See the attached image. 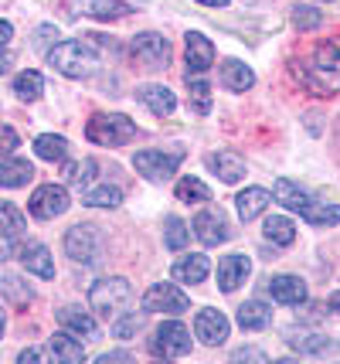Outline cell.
<instances>
[{"instance_id": "1", "label": "cell", "mask_w": 340, "mask_h": 364, "mask_svg": "<svg viewBox=\"0 0 340 364\" xmlns=\"http://www.w3.org/2000/svg\"><path fill=\"white\" fill-rule=\"evenodd\" d=\"M296 75H300V82L307 85L309 92H317V95L340 92V45L337 41L317 45L309 51V58L300 62Z\"/></svg>"}, {"instance_id": "2", "label": "cell", "mask_w": 340, "mask_h": 364, "mask_svg": "<svg viewBox=\"0 0 340 364\" xmlns=\"http://www.w3.org/2000/svg\"><path fill=\"white\" fill-rule=\"evenodd\" d=\"M48 62L55 65V72H62L65 79H85L96 72L99 58L92 55V48L82 41H58L48 51Z\"/></svg>"}, {"instance_id": "3", "label": "cell", "mask_w": 340, "mask_h": 364, "mask_svg": "<svg viewBox=\"0 0 340 364\" xmlns=\"http://www.w3.org/2000/svg\"><path fill=\"white\" fill-rule=\"evenodd\" d=\"M133 300V286L130 279H123V276H109V279H99L92 289H89V306L96 310L99 317L106 320H116L123 310H126V303Z\"/></svg>"}, {"instance_id": "4", "label": "cell", "mask_w": 340, "mask_h": 364, "mask_svg": "<svg viewBox=\"0 0 340 364\" xmlns=\"http://www.w3.org/2000/svg\"><path fill=\"white\" fill-rule=\"evenodd\" d=\"M85 136L96 143V146H123V143H130L136 136V123H133L130 116H123V112H99L89 119V127H85Z\"/></svg>"}, {"instance_id": "5", "label": "cell", "mask_w": 340, "mask_h": 364, "mask_svg": "<svg viewBox=\"0 0 340 364\" xmlns=\"http://www.w3.org/2000/svg\"><path fill=\"white\" fill-rule=\"evenodd\" d=\"M65 252L72 262H96L99 252H102V235H99L96 225L89 222L72 225L65 235Z\"/></svg>"}, {"instance_id": "6", "label": "cell", "mask_w": 340, "mask_h": 364, "mask_svg": "<svg viewBox=\"0 0 340 364\" xmlns=\"http://www.w3.org/2000/svg\"><path fill=\"white\" fill-rule=\"evenodd\" d=\"M187 350H191V333L177 320L160 323L157 333L150 337V354H157V358H184Z\"/></svg>"}, {"instance_id": "7", "label": "cell", "mask_w": 340, "mask_h": 364, "mask_svg": "<svg viewBox=\"0 0 340 364\" xmlns=\"http://www.w3.org/2000/svg\"><path fill=\"white\" fill-rule=\"evenodd\" d=\"M143 310L146 314H187L191 300L187 293L174 283H153L143 293Z\"/></svg>"}, {"instance_id": "8", "label": "cell", "mask_w": 340, "mask_h": 364, "mask_svg": "<svg viewBox=\"0 0 340 364\" xmlns=\"http://www.w3.org/2000/svg\"><path fill=\"white\" fill-rule=\"evenodd\" d=\"M180 150L174 154H163V150H140L136 157H133V167L146 177V181H170V177L177 174V164H180Z\"/></svg>"}, {"instance_id": "9", "label": "cell", "mask_w": 340, "mask_h": 364, "mask_svg": "<svg viewBox=\"0 0 340 364\" xmlns=\"http://www.w3.org/2000/svg\"><path fill=\"white\" fill-rule=\"evenodd\" d=\"M68 205H72V201H68V191L62 188V184H41V188L31 194V201H28L31 215L41 218V222H51V218L65 215Z\"/></svg>"}, {"instance_id": "10", "label": "cell", "mask_w": 340, "mask_h": 364, "mask_svg": "<svg viewBox=\"0 0 340 364\" xmlns=\"http://www.w3.org/2000/svg\"><path fill=\"white\" fill-rule=\"evenodd\" d=\"M133 58L140 65H146V68H167L170 65V41L163 38V34H136L133 38Z\"/></svg>"}, {"instance_id": "11", "label": "cell", "mask_w": 340, "mask_h": 364, "mask_svg": "<svg viewBox=\"0 0 340 364\" xmlns=\"http://www.w3.org/2000/svg\"><path fill=\"white\" fill-rule=\"evenodd\" d=\"M194 235L204 242V245H221L231 238V228H228V218L221 208H208V211H201L194 218Z\"/></svg>"}, {"instance_id": "12", "label": "cell", "mask_w": 340, "mask_h": 364, "mask_svg": "<svg viewBox=\"0 0 340 364\" xmlns=\"http://www.w3.org/2000/svg\"><path fill=\"white\" fill-rule=\"evenodd\" d=\"M228 331H231V323L221 310H201L194 317V333L201 337V344H225L228 341Z\"/></svg>"}, {"instance_id": "13", "label": "cell", "mask_w": 340, "mask_h": 364, "mask_svg": "<svg viewBox=\"0 0 340 364\" xmlns=\"http://www.w3.org/2000/svg\"><path fill=\"white\" fill-rule=\"evenodd\" d=\"M248 272H252V262H248V255H225L221 262H218V286L225 289V293H235L238 286L248 279Z\"/></svg>"}, {"instance_id": "14", "label": "cell", "mask_w": 340, "mask_h": 364, "mask_svg": "<svg viewBox=\"0 0 340 364\" xmlns=\"http://www.w3.org/2000/svg\"><path fill=\"white\" fill-rule=\"evenodd\" d=\"M211 65H214V45H211L204 34L191 31L187 34V75L191 72L201 75V72H208Z\"/></svg>"}, {"instance_id": "15", "label": "cell", "mask_w": 340, "mask_h": 364, "mask_svg": "<svg viewBox=\"0 0 340 364\" xmlns=\"http://www.w3.org/2000/svg\"><path fill=\"white\" fill-rule=\"evenodd\" d=\"M269 293L275 303H286V306H300L307 300V283L300 276H273L269 279Z\"/></svg>"}, {"instance_id": "16", "label": "cell", "mask_w": 340, "mask_h": 364, "mask_svg": "<svg viewBox=\"0 0 340 364\" xmlns=\"http://www.w3.org/2000/svg\"><path fill=\"white\" fill-rule=\"evenodd\" d=\"M208 167L214 174L221 177L225 184H238L245 177V160L235 154V150H218V154H211L208 157Z\"/></svg>"}, {"instance_id": "17", "label": "cell", "mask_w": 340, "mask_h": 364, "mask_svg": "<svg viewBox=\"0 0 340 364\" xmlns=\"http://www.w3.org/2000/svg\"><path fill=\"white\" fill-rule=\"evenodd\" d=\"M136 95H140V102H143L153 116H170V112L177 109V99H174V92H170L167 85H140Z\"/></svg>"}, {"instance_id": "18", "label": "cell", "mask_w": 340, "mask_h": 364, "mask_svg": "<svg viewBox=\"0 0 340 364\" xmlns=\"http://www.w3.org/2000/svg\"><path fill=\"white\" fill-rule=\"evenodd\" d=\"M269 205H273V194L265 188H245L242 194L235 198V208H238V218H242V222H256Z\"/></svg>"}, {"instance_id": "19", "label": "cell", "mask_w": 340, "mask_h": 364, "mask_svg": "<svg viewBox=\"0 0 340 364\" xmlns=\"http://www.w3.org/2000/svg\"><path fill=\"white\" fill-rule=\"evenodd\" d=\"M21 266L34 276H41V279H51L55 276V262H51V252L41 245V242H31V245H24L21 249Z\"/></svg>"}, {"instance_id": "20", "label": "cell", "mask_w": 340, "mask_h": 364, "mask_svg": "<svg viewBox=\"0 0 340 364\" xmlns=\"http://www.w3.org/2000/svg\"><path fill=\"white\" fill-rule=\"evenodd\" d=\"M208 272H211L208 255L191 252V255H184L177 266H174V279H180V283H204V279H208Z\"/></svg>"}, {"instance_id": "21", "label": "cell", "mask_w": 340, "mask_h": 364, "mask_svg": "<svg viewBox=\"0 0 340 364\" xmlns=\"http://www.w3.org/2000/svg\"><path fill=\"white\" fill-rule=\"evenodd\" d=\"M273 323V310L262 300H248L238 306V327L242 331H265Z\"/></svg>"}, {"instance_id": "22", "label": "cell", "mask_w": 340, "mask_h": 364, "mask_svg": "<svg viewBox=\"0 0 340 364\" xmlns=\"http://www.w3.org/2000/svg\"><path fill=\"white\" fill-rule=\"evenodd\" d=\"M58 323H62L65 331L79 333V337L82 333H85V337H96L99 333V323L89 317L85 310H79V306H62V310H58Z\"/></svg>"}, {"instance_id": "23", "label": "cell", "mask_w": 340, "mask_h": 364, "mask_svg": "<svg viewBox=\"0 0 340 364\" xmlns=\"http://www.w3.org/2000/svg\"><path fill=\"white\" fill-rule=\"evenodd\" d=\"M221 82H225L231 92H245V89L256 85V75H252V68L242 65L238 58H228V62L221 65Z\"/></svg>"}, {"instance_id": "24", "label": "cell", "mask_w": 340, "mask_h": 364, "mask_svg": "<svg viewBox=\"0 0 340 364\" xmlns=\"http://www.w3.org/2000/svg\"><path fill=\"white\" fill-rule=\"evenodd\" d=\"M273 198L283 208H290V211H303V208L309 205V194H307V191L296 188V184H292V181H286V177H279V181H275Z\"/></svg>"}, {"instance_id": "25", "label": "cell", "mask_w": 340, "mask_h": 364, "mask_svg": "<svg viewBox=\"0 0 340 364\" xmlns=\"http://www.w3.org/2000/svg\"><path fill=\"white\" fill-rule=\"evenodd\" d=\"M34 177L28 160H0V188H24Z\"/></svg>"}, {"instance_id": "26", "label": "cell", "mask_w": 340, "mask_h": 364, "mask_svg": "<svg viewBox=\"0 0 340 364\" xmlns=\"http://www.w3.org/2000/svg\"><path fill=\"white\" fill-rule=\"evenodd\" d=\"M48 350L55 361H65V364H79L85 358V348H82L75 337H68V333H55L48 341Z\"/></svg>"}, {"instance_id": "27", "label": "cell", "mask_w": 340, "mask_h": 364, "mask_svg": "<svg viewBox=\"0 0 340 364\" xmlns=\"http://www.w3.org/2000/svg\"><path fill=\"white\" fill-rule=\"evenodd\" d=\"M34 154L41 160H51V164H62L68 157V140L65 136H55V133H45L34 140Z\"/></svg>"}, {"instance_id": "28", "label": "cell", "mask_w": 340, "mask_h": 364, "mask_svg": "<svg viewBox=\"0 0 340 364\" xmlns=\"http://www.w3.org/2000/svg\"><path fill=\"white\" fill-rule=\"evenodd\" d=\"M123 201V191L116 184H99V188H85L82 191V205L89 208H116Z\"/></svg>"}, {"instance_id": "29", "label": "cell", "mask_w": 340, "mask_h": 364, "mask_svg": "<svg viewBox=\"0 0 340 364\" xmlns=\"http://www.w3.org/2000/svg\"><path fill=\"white\" fill-rule=\"evenodd\" d=\"M14 92H17V99H24V102L41 99V92H45V79H41V72H21V75L14 79Z\"/></svg>"}, {"instance_id": "30", "label": "cell", "mask_w": 340, "mask_h": 364, "mask_svg": "<svg viewBox=\"0 0 340 364\" xmlns=\"http://www.w3.org/2000/svg\"><path fill=\"white\" fill-rule=\"evenodd\" d=\"M0 293H4L7 300L14 303V306H28V303L34 300L31 286L24 283L21 276H4V279H0Z\"/></svg>"}, {"instance_id": "31", "label": "cell", "mask_w": 340, "mask_h": 364, "mask_svg": "<svg viewBox=\"0 0 340 364\" xmlns=\"http://www.w3.org/2000/svg\"><path fill=\"white\" fill-rule=\"evenodd\" d=\"M24 228H28L24 215H21L11 201H0V232H4L7 238H21L24 235Z\"/></svg>"}, {"instance_id": "32", "label": "cell", "mask_w": 340, "mask_h": 364, "mask_svg": "<svg viewBox=\"0 0 340 364\" xmlns=\"http://www.w3.org/2000/svg\"><path fill=\"white\" fill-rule=\"evenodd\" d=\"M177 201H184V205H204V201H211V191L197 177H184V181H177Z\"/></svg>"}, {"instance_id": "33", "label": "cell", "mask_w": 340, "mask_h": 364, "mask_svg": "<svg viewBox=\"0 0 340 364\" xmlns=\"http://www.w3.org/2000/svg\"><path fill=\"white\" fill-rule=\"evenodd\" d=\"M309 225H317V228H327V225H340V205H313L309 201L303 211H300Z\"/></svg>"}, {"instance_id": "34", "label": "cell", "mask_w": 340, "mask_h": 364, "mask_svg": "<svg viewBox=\"0 0 340 364\" xmlns=\"http://www.w3.org/2000/svg\"><path fill=\"white\" fill-rule=\"evenodd\" d=\"M89 14L96 21H119V17L130 14V4L126 0H92L89 4Z\"/></svg>"}, {"instance_id": "35", "label": "cell", "mask_w": 340, "mask_h": 364, "mask_svg": "<svg viewBox=\"0 0 340 364\" xmlns=\"http://www.w3.org/2000/svg\"><path fill=\"white\" fill-rule=\"evenodd\" d=\"M187 92H191V109H194L197 116H208L211 112V85L208 82L187 75Z\"/></svg>"}, {"instance_id": "36", "label": "cell", "mask_w": 340, "mask_h": 364, "mask_svg": "<svg viewBox=\"0 0 340 364\" xmlns=\"http://www.w3.org/2000/svg\"><path fill=\"white\" fill-rule=\"evenodd\" d=\"M265 238L275 245H292L296 242V225L290 218H269L265 222Z\"/></svg>"}, {"instance_id": "37", "label": "cell", "mask_w": 340, "mask_h": 364, "mask_svg": "<svg viewBox=\"0 0 340 364\" xmlns=\"http://www.w3.org/2000/svg\"><path fill=\"white\" fill-rule=\"evenodd\" d=\"M92 177H96V160H82V164H68L65 167V181L72 188H89L92 184Z\"/></svg>"}, {"instance_id": "38", "label": "cell", "mask_w": 340, "mask_h": 364, "mask_svg": "<svg viewBox=\"0 0 340 364\" xmlns=\"http://www.w3.org/2000/svg\"><path fill=\"white\" fill-rule=\"evenodd\" d=\"M163 238H167V249H174V252H180V249L187 245V238H191V232H187V225L180 222V218H167Z\"/></svg>"}, {"instance_id": "39", "label": "cell", "mask_w": 340, "mask_h": 364, "mask_svg": "<svg viewBox=\"0 0 340 364\" xmlns=\"http://www.w3.org/2000/svg\"><path fill=\"white\" fill-rule=\"evenodd\" d=\"M292 24H296L300 31H313V28L324 24V14H320L317 7H296V11H292Z\"/></svg>"}, {"instance_id": "40", "label": "cell", "mask_w": 340, "mask_h": 364, "mask_svg": "<svg viewBox=\"0 0 340 364\" xmlns=\"http://www.w3.org/2000/svg\"><path fill=\"white\" fill-rule=\"evenodd\" d=\"M136 331H143V317H140V314H126V317L113 320V333L116 337H123V341H130Z\"/></svg>"}, {"instance_id": "41", "label": "cell", "mask_w": 340, "mask_h": 364, "mask_svg": "<svg viewBox=\"0 0 340 364\" xmlns=\"http://www.w3.org/2000/svg\"><path fill=\"white\" fill-rule=\"evenodd\" d=\"M290 344L296 350H313V354L330 350V341H327V337H317V333H300V337H290Z\"/></svg>"}, {"instance_id": "42", "label": "cell", "mask_w": 340, "mask_h": 364, "mask_svg": "<svg viewBox=\"0 0 340 364\" xmlns=\"http://www.w3.org/2000/svg\"><path fill=\"white\" fill-rule=\"evenodd\" d=\"M17 146H21V136H17L11 127H4V123H0V157H11Z\"/></svg>"}, {"instance_id": "43", "label": "cell", "mask_w": 340, "mask_h": 364, "mask_svg": "<svg viewBox=\"0 0 340 364\" xmlns=\"http://www.w3.org/2000/svg\"><path fill=\"white\" fill-rule=\"evenodd\" d=\"M48 45H58V31H55L51 24H45V28L34 31V48H38V51H48Z\"/></svg>"}, {"instance_id": "44", "label": "cell", "mask_w": 340, "mask_h": 364, "mask_svg": "<svg viewBox=\"0 0 340 364\" xmlns=\"http://www.w3.org/2000/svg\"><path fill=\"white\" fill-rule=\"evenodd\" d=\"M245 358H252V361H265V354H262V350H252V348L235 350V361H245Z\"/></svg>"}, {"instance_id": "45", "label": "cell", "mask_w": 340, "mask_h": 364, "mask_svg": "<svg viewBox=\"0 0 340 364\" xmlns=\"http://www.w3.org/2000/svg\"><path fill=\"white\" fill-rule=\"evenodd\" d=\"M11 38H14V28H11L7 21H0V48L11 45Z\"/></svg>"}, {"instance_id": "46", "label": "cell", "mask_w": 340, "mask_h": 364, "mask_svg": "<svg viewBox=\"0 0 340 364\" xmlns=\"http://www.w3.org/2000/svg\"><path fill=\"white\" fill-rule=\"evenodd\" d=\"M45 358H48V354H45V350H24V354H21V361L28 364V361H45Z\"/></svg>"}, {"instance_id": "47", "label": "cell", "mask_w": 340, "mask_h": 364, "mask_svg": "<svg viewBox=\"0 0 340 364\" xmlns=\"http://www.w3.org/2000/svg\"><path fill=\"white\" fill-rule=\"evenodd\" d=\"M330 310L340 317V293H334V296H330Z\"/></svg>"}, {"instance_id": "48", "label": "cell", "mask_w": 340, "mask_h": 364, "mask_svg": "<svg viewBox=\"0 0 340 364\" xmlns=\"http://www.w3.org/2000/svg\"><path fill=\"white\" fill-rule=\"evenodd\" d=\"M197 4H208V7H225L228 0H197Z\"/></svg>"}, {"instance_id": "49", "label": "cell", "mask_w": 340, "mask_h": 364, "mask_svg": "<svg viewBox=\"0 0 340 364\" xmlns=\"http://www.w3.org/2000/svg\"><path fill=\"white\" fill-rule=\"evenodd\" d=\"M7 65H11V62H7V58H4V55H0V75H4V72H7Z\"/></svg>"}, {"instance_id": "50", "label": "cell", "mask_w": 340, "mask_h": 364, "mask_svg": "<svg viewBox=\"0 0 340 364\" xmlns=\"http://www.w3.org/2000/svg\"><path fill=\"white\" fill-rule=\"evenodd\" d=\"M4 327H7V317H4V310H0V337H4Z\"/></svg>"}, {"instance_id": "51", "label": "cell", "mask_w": 340, "mask_h": 364, "mask_svg": "<svg viewBox=\"0 0 340 364\" xmlns=\"http://www.w3.org/2000/svg\"><path fill=\"white\" fill-rule=\"evenodd\" d=\"M324 4H330V0H324Z\"/></svg>"}]
</instances>
